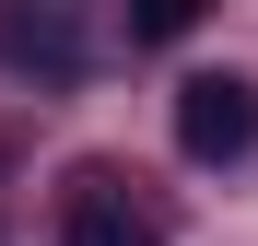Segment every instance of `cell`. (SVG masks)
Segmentation results:
<instances>
[{
	"instance_id": "4",
	"label": "cell",
	"mask_w": 258,
	"mask_h": 246,
	"mask_svg": "<svg viewBox=\"0 0 258 246\" xmlns=\"http://www.w3.org/2000/svg\"><path fill=\"white\" fill-rule=\"evenodd\" d=\"M117 12H129V47H176L211 0H117Z\"/></svg>"
},
{
	"instance_id": "3",
	"label": "cell",
	"mask_w": 258,
	"mask_h": 246,
	"mask_svg": "<svg viewBox=\"0 0 258 246\" xmlns=\"http://www.w3.org/2000/svg\"><path fill=\"white\" fill-rule=\"evenodd\" d=\"M176 152L188 164H246L258 152V82L246 70H188L176 82Z\"/></svg>"
},
{
	"instance_id": "1",
	"label": "cell",
	"mask_w": 258,
	"mask_h": 246,
	"mask_svg": "<svg viewBox=\"0 0 258 246\" xmlns=\"http://www.w3.org/2000/svg\"><path fill=\"white\" fill-rule=\"evenodd\" d=\"M0 70L35 94H71L94 70V0H0Z\"/></svg>"
},
{
	"instance_id": "2",
	"label": "cell",
	"mask_w": 258,
	"mask_h": 246,
	"mask_svg": "<svg viewBox=\"0 0 258 246\" xmlns=\"http://www.w3.org/2000/svg\"><path fill=\"white\" fill-rule=\"evenodd\" d=\"M59 246H176V223H164V199L129 176V164H71Z\"/></svg>"
}]
</instances>
